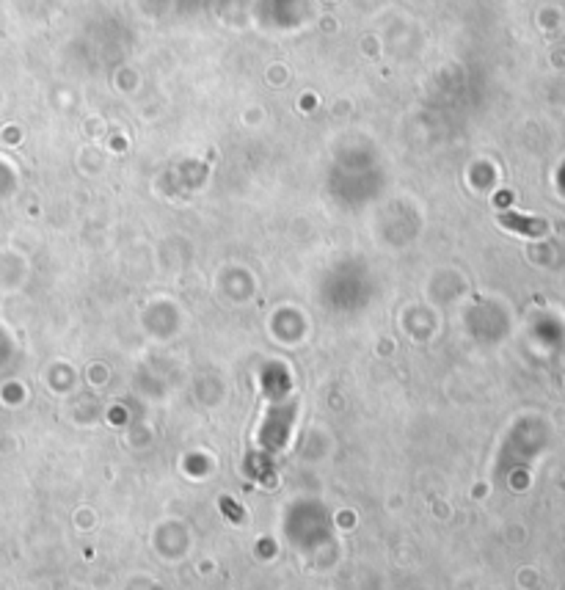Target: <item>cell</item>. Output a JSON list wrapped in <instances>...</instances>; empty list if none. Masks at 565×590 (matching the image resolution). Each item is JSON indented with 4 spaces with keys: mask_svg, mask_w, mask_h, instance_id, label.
<instances>
[{
    "mask_svg": "<svg viewBox=\"0 0 565 590\" xmlns=\"http://www.w3.org/2000/svg\"><path fill=\"white\" fill-rule=\"evenodd\" d=\"M502 223H504V226H515V229L540 232V223H535V221H521V218H515V215H502Z\"/></svg>",
    "mask_w": 565,
    "mask_h": 590,
    "instance_id": "cell-1",
    "label": "cell"
}]
</instances>
